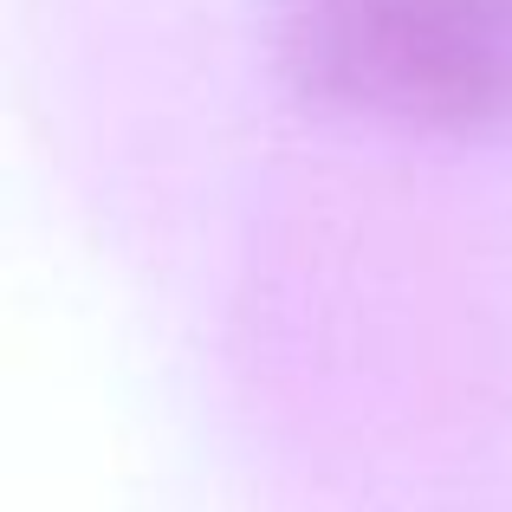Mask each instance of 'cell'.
<instances>
[{
  "label": "cell",
  "mask_w": 512,
  "mask_h": 512,
  "mask_svg": "<svg viewBox=\"0 0 512 512\" xmlns=\"http://www.w3.org/2000/svg\"><path fill=\"white\" fill-rule=\"evenodd\" d=\"M305 98L396 130L512 124V0H279Z\"/></svg>",
  "instance_id": "1"
}]
</instances>
